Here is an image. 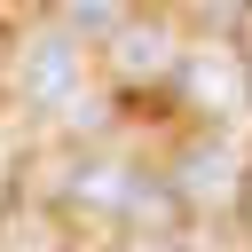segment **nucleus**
I'll list each match as a JSON object with an SVG mask.
<instances>
[{"label": "nucleus", "instance_id": "nucleus-4", "mask_svg": "<svg viewBox=\"0 0 252 252\" xmlns=\"http://www.w3.org/2000/svg\"><path fill=\"white\" fill-rule=\"evenodd\" d=\"M71 197H79V205L118 213V205H134V173H126V165H87V173L71 181Z\"/></svg>", "mask_w": 252, "mask_h": 252}, {"label": "nucleus", "instance_id": "nucleus-6", "mask_svg": "<svg viewBox=\"0 0 252 252\" xmlns=\"http://www.w3.org/2000/svg\"><path fill=\"white\" fill-rule=\"evenodd\" d=\"M71 24H79V32H110L118 16H110V8H71Z\"/></svg>", "mask_w": 252, "mask_h": 252}, {"label": "nucleus", "instance_id": "nucleus-2", "mask_svg": "<svg viewBox=\"0 0 252 252\" xmlns=\"http://www.w3.org/2000/svg\"><path fill=\"white\" fill-rule=\"evenodd\" d=\"M189 94H197V102H220V110H228V102H244V71H236V63H228V55L213 47V55H197V63H189Z\"/></svg>", "mask_w": 252, "mask_h": 252}, {"label": "nucleus", "instance_id": "nucleus-3", "mask_svg": "<svg viewBox=\"0 0 252 252\" xmlns=\"http://www.w3.org/2000/svg\"><path fill=\"white\" fill-rule=\"evenodd\" d=\"M236 189V158L228 150H189L181 158V197H228Z\"/></svg>", "mask_w": 252, "mask_h": 252}, {"label": "nucleus", "instance_id": "nucleus-5", "mask_svg": "<svg viewBox=\"0 0 252 252\" xmlns=\"http://www.w3.org/2000/svg\"><path fill=\"white\" fill-rule=\"evenodd\" d=\"M118 63H126V71H165V32H126Z\"/></svg>", "mask_w": 252, "mask_h": 252}, {"label": "nucleus", "instance_id": "nucleus-7", "mask_svg": "<svg viewBox=\"0 0 252 252\" xmlns=\"http://www.w3.org/2000/svg\"><path fill=\"white\" fill-rule=\"evenodd\" d=\"M16 252H47V244H16Z\"/></svg>", "mask_w": 252, "mask_h": 252}, {"label": "nucleus", "instance_id": "nucleus-1", "mask_svg": "<svg viewBox=\"0 0 252 252\" xmlns=\"http://www.w3.org/2000/svg\"><path fill=\"white\" fill-rule=\"evenodd\" d=\"M79 87V47L71 39H32L24 47V94L32 102H71Z\"/></svg>", "mask_w": 252, "mask_h": 252}]
</instances>
